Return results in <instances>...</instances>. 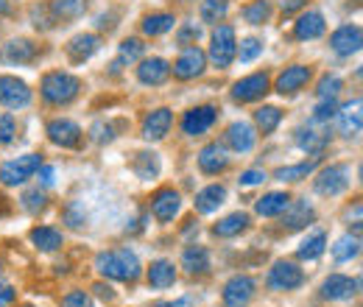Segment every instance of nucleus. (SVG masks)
I'll return each instance as SVG.
<instances>
[{"mask_svg":"<svg viewBox=\"0 0 363 307\" xmlns=\"http://www.w3.org/2000/svg\"><path fill=\"white\" fill-rule=\"evenodd\" d=\"M95 268L106 279L135 282L137 277H140V257H137L132 249H112V252H101L95 257Z\"/></svg>","mask_w":363,"mask_h":307,"instance_id":"nucleus-1","label":"nucleus"},{"mask_svg":"<svg viewBox=\"0 0 363 307\" xmlns=\"http://www.w3.org/2000/svg\"><path fill=\"white\" fill-rule=\"evenodd\" d=\"M43 98L53 106H67L70 101L79 98L82 92V82L73 76V73H65V70H53L43 79Z\"/></svg>","mask_w":363,"mask_h":307,"instance_id":"nucleus-2","label":"nucleus"},{"mask_svg":"<svg viewBox=\"0 0 363 307\" xmlns=\"http://www.w3.org/2000/svg\"><path fill=\"white\" fill-rule=\"evenodd\" d=\"M40 168H43V157H40V154L17 157V160H11V162H6V165L0 168V182L9 184V187H17V184H23L26 179H31Z\"/></svg>","mask_w":363,"mask_h":307,"instance_id":"nucleus-3","label":"nucleus"},{"mask_svg":"<svg viewBox=\"0 0 363 307\" xmlns=\"http://www.w3.org/2000/svg\"><path fill=\"white\" fill-rule=\"evenodd\" d=\"M238 53V43H235V28L232 26H218L213 31V45H210V59L216 67H229L235 62Z\"/></svg>","mask_w":363,"mask_h":307,"instance_id":"nucleus-4","label":"nucleus"},{"mask_svg":"<svg viewBox=\"0 0 363 307\" xmlns=\"http://www.w3.org/2000/svg\"><path fill=\"white\" fill-rule=\"evenodd\" d=\"M0 104L6 109H26L31 104V89L17 76H0Z\"/></svg>","mask_w":363,"mask_h":307,"instance_id":"nucleus-5","label":"nucleus"},{"mask_svg":"<svg viewBox=\"0 0 363 307\" xmlns=\"http://www.w3.org/2000/svg\"><path fill=\"white\" fill-rule=\"evenodd\" d=\"M255 291H257L255 277H246V274L232 277L224 285V307H246L255 299Z\"/></svg>","mask_w":363,"mask_h":307,"instance_id":"nucleus-6","label":"nucleus"},{"mask_svg":"<svg viewBox=\"0 0 363 307\" xmlns=\"http://www.w3.org/2000/svg\"><path fill=\"white\" fill-rule=\"evenodd\" d=\"M204 67H207V53H204L201 48L190 45V48L182 50V56L177 59L174 76H177L179 82H190V79H199V76L204 73Z\"/></svg>","mask_w":363,"mask_h":307,"instance_id":"nucleus-7","label":"nucleus"},{"mask_svg":"<svg viewBox=\"0 0 363 307\" xmlns=\"http://www.w3.org/2000/svg\"><path fill=\"white\" fill-rule=\"evenodd\" d=\"M266 282H269L272 291H294V288H299V285L305 282V274H302L299 265L288 263V260H279V263H274V268L269 271Z\"/></svg>","mask_w":363,"mask_h":307,"instance_id":"nucleus-8","label":"nucleus"},{"mask_svg":"<svg viewBox=\"0 0 363 307\" xmlns=\"http://www.w3.org/2000/svg\"><path fill=\"white\" fill-rule=\"evenodd\" d=\"M316 193L321 196H341L350 187V168L347 165H330L316 176Z\"/></svg>","mask_w":363,"mask_h":307,"instance_id":"nucleus-9","label":"nucleus"},{"mask_svg":"<svg viewBox=\"0 0 363 307\" xmlns=\"http://www.w3.org/2000/svg\"><path fill=\"white\" fill-rule=\"evenodd\" d=\"M216 121H218V109L216 106H196V109L184 112L182 132L187 134V137H199V134L210 132Z\"/></svg>","mask_w":363,"mask_h":307,"instance_id":"nucleus-10","label":"nucleus"},{"mask_svg":"<svg viewBox=\"0 0 363 307\" xmlns=\"http://www.w3.org/2000/svg\"><path fill=\"white\" fill-rule=\"evenodd\" d=\"M48 137H50V143H56L62 148H79L84 140V132L79 129V123H73L67 118H56L48 123Z\"/></svg>","mask_w":363,"mask_h":307,"instance_id":"nucleus-11","label":"nucleus"},{"mask_svg":"<svg viewBox=\"0 0 363 307\" xmlns=\"http://www.w3.org/2000/svg\"><path fill=\"white\" fill-rule=\"evenodd\" d=\"M358 288H361L358 279L344 277V274H333V277L324 279V285H321V296L330 299V302H347V299H352V296L358 294Z\"/></svg>","mask_w":363,"mask_h":307,"instance_id":"nucleus-12","label":"nucleus"},{"mask_svg":"<svg viewBox=\"0 0 363 307\" xmlns=\"http://www.w3.org/2000/svg\"><path fill=\"white\" fill-rule=\"evenodd\" d=\"M151 213L160 223H171L182 213V196L171 187L157 190V196L151 199Z\"/></svg>","mask_w":363,"mask_h":307,"instance_id":"nucleus-13","label":"nucleus"},{"mask_svg":"<svg viewBox=\"0 0 363 307\" xmlns=\"http://www.w3.org/2000/svg\"><path fill=\"white\" fill-rule=\"evenodd\" d=\"M361 45H363L361 26H352V23L335 28L333 37H330V48H333L338 56H352V53L361 50Z\"/></svg>","mask_w":363,"mask_h":307,"instance_id":"nucleus-14","label":"nucleus"},{"mask_svg":"<svg viewBox=\"0 0 363 307\" xmlns=\"http://www.w3.org/2000/svg\"><path fill=\"white\" fill-rule=\"evenodd\" d=\"M269 92V76L266 73H255V76H246L240 79L235 87H232V98L238 104H252L257 98H263Z\"/></svg>","mask_w":363,"mask_h":307,"instance_id":"nucleus-15","label":"nucleus"},{"mask_svg":"<svg viewBox=\"0 0 363 307\" xmlns=\"http://www.w3.org/2000/svg\"><path fill=\"white\" fill-rule=\"evenodd\" d=\"M168 76H171V65H168L165 59H160V56L143 59L140 67H137V79H140V84H145V87H160V84L168 82Z\"/></svg>","mask_w":363,"mask_h":307,"instance_id":"nucleus-16","label":"nucleus"},{"mask_svg":"<svg viewBox=\"0 0 363 307\" xmlns=\"http://www.w3.org/2000/svg\"><path fill=\"white\" fill-rule=\"evenodd\" d=\"M199 168L204 171L207 176H216V174H224L229 168V154L227 148L221 143H210L199 151Z\"/></svg>","mask_w":363,"mask_h":307,"instance_id":"nucleus-17","label":"nucleus"},{"mask_svg":"<svg viewBox=\"0 0 363 307\" xmlns=\"http://www.w3.org/2000/svg\"><path fill=\"white\" fill-rule=\"evenodd\" d=\"M171 126H174V112L171 109H154L143 121V137L148 143H157V140H162L165 134L171 132Z\"/></svg>","mask_w":363,"mask_h":307,"instance_id":"nucleus-18","label":"nucleus"},{"mask_svg":"<svg viewBox=\"0 0 363 307\" xmlns=\"http://www.w3.org/2000/svg\"><path fill=\"white\" fill-rule=\"evenodd\" d=\"M255 143H257V134L252 129V123H246V121H235L227 129V145L238 154H249L255 148Z\"/></svg>","mask_w":363,"mask_h":307,"instance_id":"nucleus-19","label":"nucleus"},{"mask_svg":"<svg viewBox=\"0 0 363 307\" xmlns=\"http://www.w3.org/2000/svg\"><path fill=\"white\" fill-rule=\"evenodd\" d=\"M311 67H305V65H291L279 79H277V92H282V95H294V92H299V89L308 87V82H311Z\"/></svg>","mask_w":363,"mask_h":307,"instance_id":"nucleus-20","label":"nucleus"},{"mask_svg":"<svg viewBox=\"0 0 363 307\" xmlns=\"http://www.w3.org/2000/svg\"><path fill=\"white\" fill-rule=\"evenodd\" d=\"M327 31V23H324V14L321 11H308L296 20L294 26V37L302 40V43H311V40H318L321 34Z\"/></svg>","mask_w":363,"mask_h":307,"instance_id":"nucleus-21","label":"nucleus"},{"mask_svg":"<svg viewBox=\"0 0 363 307\" xmlns=\"http://www.w3.org/2000/svg\"><path fill=\"white\" fill-rule=\"evenodd\" d=\"M313 218H316V210L308 201H296V204H288V210L282 213V226L288 232H296V229H305L308 223H313Z\"/></svg>","mask_w":363,"mask_h":307,"instance_id":"nucleus-22","label":"nucleus"},{"mask_svg":"<svg viewBox=\"0 0 363 307\" xmlns=\"http://www.w3.org/2000/svg\"><path fill=\"white\" fill-rule=\"evenodd\" d=\"M224 201H227V187L224 184H210V187L196 193V210L201 216H213L218 207H224Z\"/></svg>","mask_w":363,"mask_h":307,"instance_id":"nucleus-23","label":"nucleus"},{"mask_svg":"<svg viewBox=\"0 0 363 307\" xmlns=\"http://www.w3.org/2000/svg\"><path fill=\"white\" fill-rule=\"evenodd\" d=\"M98 48H101V37L98 34H79V37H73L70 43H67V56H70V62H87L90 56L98 53Z\"/></svg>","mask_w":363,"mask_h":307,"instance_id":"nucleus-24","label":"nucleus"},{"mask_svg":"<svg viewBox=\"0 0 363 307\" xmlns=\"http://www.w3.org/2000/svg\"><path fill=\"white\" fill-rule=\"evenodd\" d=\"M48 11H50L53 23H70L87 11V0H50Z\"/></svg>","mask_w":363,"mask_h":307,"instance_id":"nucleus-25","label":"nucleus"},{"mask_svg":"<svg viewBox=\"0 0 363 307\" xmlns=\"http://www.w3.org/2000/svg\"><path fill=\"white\" fill-rule=\"evenodd\" d=\"M37 53H40V48L31 43V40H26V37H17V40H11V43L3 48V59L6 62H14V65H28V62L37 59Z\"/></svg>","mask_w":363,"mask_h":307,"instance_id":"nucleus-26","label":"nucleus"},{"mask_svg":"<svg viewBox=\"0 0 363 307\" xmlns=\"http://www.w3.org/2000/svg\"><path fill=\"white\" fill-rule=\"evenodd\" d=\"M338 126L344 137H358L361 134V101H350L347 106H338Z\"/></svg>","mask_w":363,"mask_h":307,"instance_id":"nucleus-27","label":"nucleus"},{"mask_svg":"<svg viewBox=\"0 0 363 307\" xmlns=\"http://www.w3.org/2000/svg\"><path fill=\"white\" fill-rule=\"evenodd\" d=\"M288 204H291V196L282 193V190H274V193H266V196L255 204V210H257V216H263V218H277V216H282V213L288 210Z\"/></svg>","mask_w":363,"mask_h":307,"instance_id":"nucleus-28","label":"nucleus"},{"mask_svg":"<svg viewBox=\"0 0 363 307\" xmlns=\"http://www.w3.org/2000/svg\"><path fill=\"white\" fill-rule=\"evenodd\" d=\"M177 282V268L171 260H154L148 268V285L157 288V291H165Z\"/></svg>","mask_w":363,"mask_h":307,"instance_id":"nucleus-29","label":"nucleus"},{"mask_svg":"<svg viewBox=\"0 0 363 307\" xmlns=\"http://www.w3.org/2000/svg\"><path fill=\"white\" fill-rule=\"evenodd\" d=\"M182 268L187 274H207L213 265H210V252L204 246H187L182 252Z\"/></svg>","mask_w":363,"mask_h":307,"instance_id":"nucleus-30","label":"nucleus"},{"mask_svg":"<svg viewBox=\"0 0 363 307\" xmlns=\"http://www.w3.org/2000/svg\"><path fill=\"white\" fill-rule=\"evenodd\" d=\"M177 26V17L168 11H157V14H145L143 17V34L145 37H162Z\"/></svg>","mask_w":363,"mask_h":307,"instance_id":"nucleus-31","label":"nucleus"},{"mask_svg":"<svg viewBox=\"0 0 363 307\" xmlns=\"http://www.w3.org/2000/svg\"><path fill=\"white\" fill-rule=\"evenodd\" d=\"M132 171H135L140 179H145V182L157 179V176H160V157H157L154 151H140L135 157V162H132Z\"/></svg>","mask_w":363,"mask_h":307,"instance_id":"nucleus-32","label":"nucleus"},{"mask_svg":"<svg viewBox=\"0 0 363 307\" xmlns=\"http://www.w3.org/2000/svg\"><path fill=\"white\" fill-rule=\"evenodd\" d=\"M327 249V235L321 229H313L302 243H299V257L302 260H318Z\"/></svg>","mask_w":363,"mask_h":307,"instance_id":"nucleus-33","label":"nucleus"},{"mask_svg":"<svg viewBox=\"0 0 363 307\" xmlns=\"http://www.w3.org/2000/svg\"><path fill=\"white\" fill-rule=\"evenodd\" d=\"M143 50H145V45L140 43V40H123L121 43V48H118V59L112 62V73H121V67L123 65H132V62H137L140 56H143Z\"/></svg>","mask_w":363,"mask_h":307,"instance_id":"nucleus-34","label":"nucleus"},{"mask_svg":"<svg viewBox=\"0 0 363 307\" xmlns=\"http://www.w3.org/2000/svg\"><path fill=\"white\" fill-rule=\"evenodd\" d=\"M330 137L327 134L316 132V129H299L296 132V145L305 151V154H321L327 148Z\"/></svg>","mask_w":363,"mask_h":307,"instance_id":"nucleus-35","label":"nucleus"},{"mask_svg":"<svg viewBox=\"0 0 363 307\" xmlns=\"http://www.w3.org/2000/svg\"><path fill=\"white\" fill-rule=\"evenodd\" d=\"M246 226H249V216H246V213H232V216H227V218L218 221V223L213 226V235H216V238H235V235H240Z\"/></svg>","mask_w":363,"mask_h":307,"instance_id":"nucleus-36","label":"nucleus"},{"mask_svg":"<svg viewBox=\"0 0 363 307\" xmlns=\"http://www.w3.org/2000/svg\"><path fill=\"white\" fill-rule=\"evenodd\" d=\"M31 243L40 249V252H56L62 246V232L53 229V226H37L31 232Z\"/></svg>","mask_w":363,"mask_h":307,"instance_id":"nucleus-37","label":"nucleus"},{"mask_svg":"<svg viewBox=\"0 0 363 307\" xmlns=\"http://www.w3.org/2000/svg\"><path fill=\"white\" fill-rule=\"evenodd\" d=\"M240 17H243L249 26H263V23H269V17H272V3H269V0H252V3H246V6L240 9Z\"/></svg>","mask_w":363,"mask_h":307,"instance_id":"nucleus-38","label":"nucleus"},{"mask_svg":"<svg viewBox=\"0 0 363 307\" xmlns=\"http://www.w3.org/2000/svg\"><path fill=\"white\" fill-rule=\"evenodd\" d=\"M361 255V238L358 235H344L335 246H333V257L338 260V263H350V260H355Z\"/></svg>","mask_w":363,"mask_h":307,"instance_id":"nucleus-39","label":"nucleus"},{"mask_svg":"<svg viewBox=\"0 0 363 307\" xmlns=\"http://www.w3.org/2000/svg\"><path fill=\"white\" fill-rule=\"evenodd\" d=\"M318 168V160H308V162H299V165H291V168H279L277 171V179L279 182H302L313 174Z\"/></svg>","mask_w":363,"mask_h":307,"instance_id":"nucleus-40","label":"nucleus"},{"mask_svg":"<svg viewBox=\"0 0 363 307\" xmlns=\"http://www.w3.org/2000/svg\"><path fill=\"white\" fill-rule=\"evenodd\" d=\"M229 3L227 0H201V23H221L227 17Z\"/></svg>","mask_w":363,"mask_h":307,"instance_id":"nucleus-41","label":"nucleus"},{"mask_svg":"<svg viewBox=\"0 0 363 307\" xmlns=\"http://www.w3.org/2000/svg\"><path fill=\"white\" fill-rule=\"evenodd\" d=\"M20 207L26 210V213H31V216H37V213H43L48 207V199L45 193L37 187V190H26L23 196H20Z\"/></svg>","mask_w":363,"mask_h":307,"instance_id":"nucleus-42","label":"nucleus"},{"mask_svg":"<svg viewBox=\"0 0 363 307\" xmlns=\"http://www.w3.org/2000/svg\"><path fill=\"white\" fill-rule=\"evenodd\" d=\"M255 121H257L260 132H263V134H272L274 129L279 126V121H282V112H279L277 106H263V109H257Z\"/></svg>","mask_w":363,"mask_h":307,"instance_id":"nucleus-43","label":"nucleus"},{"mask_svg":"<svg viewBox=\"0 0 363 307\" xmlns=\"http://www.w3.org/2000/svg\"><path fill=\"white\" fill-rule=\"evenodd\" d=\"M260 53H263V43H260V40H255V37H249V40H243V43H240V50L235 53V59H240L243 65H249V62H255Z\"/></svg>","mask_w":363,"mask_h":307,"instance_id":"nucleus-44","label":"nucleus"},{"mask_svg":"<svg viewBox=\"0 0 363 307\" xmlns=\"http://www.w3.org/2000/svg\"><path fill=\"white\" fill-rule=\"evenodd\" d=\"M335 115H338V101L335 98H324L316 106V112H313V123H327Z\"/></svg>","mask_w":363,"mask_h":307,"instance_id":"nucleus-45","label":"nucleus"},{"mask_svg":"<svg viewBox=\"0 0 363 307\" xmlns=\"http://www.w3.org/2000/svg\"><path fill=\"white\" fill-rule=\"evenodd\" d=\"M341 87H344V82L338 79V76H324L321 82H318V89L316 95L324 101V98H335L338 92H341Z\"/></svg>","mask_w":363,"mask_h":307,"instance_id":"nucleus-46","label":"nucleus"},{"mask_svg":"<svg viewBox=\"0 0 363 307\" xmlns=\"http://www.w3.org/2000/svg\"><path fill=\"white\" fill-rule=\"evenodd\" d=\"M201 40V26H196V23H187V26H182L179 34H177V43L182 48H190V45H196Z\"/></svg>","mask_w":363,"mask_h":307,"instance_id":"nucleus-47","label":"nucleus"},{"mask_svg":"<svg viewBox=\"0 0 363 307\" xmlns=\"http://www.w3.org/2000/svg\"><path fill=\"white\" fill-rule=\"evenodd\" d=\"M65 221H67L73 229H82L84 221H87V213H84V207H82L79 201H70V204L65 207Z\"/></svg>","mask_w":363,"mask_h":307,"instance_id":"nucleus-48","label":"nucleus"},{"mask_svg":"<svg viewBox=\"0 0 363 307\" xmlns=\"http://www.w3.org/2000/svg\"><path fill=\"white\" fill-rule=\"evenodd\" d=\"M14 134H17V121H14V115H11V112H3V115H0V143L9 145V143L14 140Z\"/></svg>","mask_w":363,"mask_h":307,"instance_id":"nucleus-49","label":"nucleus"},{"mask_svg":"<svg viewBox=\"0 0 363 307\" xmlns=\"http://www.w3.org/2000/svg\"><path fill=\"white\" fill-rule=\"evenodd\" d=\"M62 307H95V302H92V296L87 291H70L62 299Z\"/></svg>","mask_w":363,"mask_h":307,"instance_id":"nucleus-50","label":"nucleus"},{"mask_svg":"<svg viewBox=\"0 0 363 307\" xmlns=\"http://www.w3.org/2000/svg\"><path fill=\"white\" fill-rule=\"evenodd\" d=\"M90 134H92V140H95V143H112V140H115V129H112V123H95Z\"/></svg>","mask_w":363,"mask_h":307,"instance_id":"nucleus-51","label":"nucleus"},{"mask_svg":"<svg viewBox=\"0 0 363 307\" xmlns=\"http://www.w3.org/2000/svg\"><path fill=\"white\" fill-rule=\"evenodd\" d=\"M263 182H266V171H257V168H252V171H246L240 176L243 187H255V184H263Z\"/></svg>","mask_w":363,"mask_h":307,"instance_id":"nucleus-52","label":"nucleus"},{"mask_svg":"<svg viewBox=\"0 0 363 307\" xmlns=\"http://www.w3.org/2000/svg\"><path fill=\"white\" fill-rule=\"evenodd\" d=\"M279 6H282V14H285V17H291V14H296L299 9H305V6H308V0H279Z\"/></svg>","mask_w":363,"mask_h":307,"instance_id":"nucleus-53","label":"nucleus"},{"mask_svg":"<svg viewBox=\"0 0 363 307\" xmlns=\"http://www.w3.org/2000/svg\"><path fill=\"white\" fill-rule=\"evenodd\" d=\"M14 299H17V291H14L11 285H3V282H0V307H11Z\"/></svg>","mask_w":363,"mask_h":307,"instance_id":"nucleus-54","label":"nucleus"},{"mask_svg":"<svg viewBox=\"0 0 363 307\" xmlns=\"http://www.w3.org/2000/svg\"><path fill=\"white\" fill-rule=\"evenodd\" d=\"M37 174H40V184H43V187H53V182H56V171H53L50 165H43Z\"/></svg>","mask_w":363,"mask_h":307,"instance_id":"nucleus-55","label":"nucleus"},{"mask_svg":"<svg viewBox=\"0 0 363 307\" xmlns=\"http://www.w3.org/2000/svg\"><path fill=\"white\" fill-rule=\"evenodd\" d=\"M92 291H95V294H98L101 299H106V302H112V299H115V291H112L109 285H104V282H98V285H95Z\"/></svg>","mask_w":363,"mask_h":307,"instance_id":"nucleus-56","label":"nucleus"},{"mask_svg":"<svg viewBox=\"0 0 363 307\" xmlns=\"http://www.w3.org/2000/svg\"><path fill=\"white\" fill-rule=\"evenodd\" d=\"M154 307H193V299L190 296H182L177 302H154Z\"/></svg>","mask_w":363,"mask_h":307,"instance_id":"nucleus-57","label":"nucleus"},{"mask_svg":"<svg viewBox=\"0 0 363 307\" xmlns=\"http://www.w3.org/2000/svg\"><path fill=\"white\" fill-rule=\"evenodd\" d=\"M11 11V6H9V0H0V14H9Z\"/></svg>","mask_w":363,"mask_h":307,"instance_id":"nucleus-58","label":"nucleus"},{"mask_svg":"<svg viewBox=\"0 0 363 307\" xmlns=\"http://www.w3.org/2000/svg\"><path fill=\"white\" fill-rule=\"evenodd\" d=\"M0 274H3V263H0Z\"/></svg>","mask_w":363,"mask_h":307,"instance_id":"nucleus-59","label":"nucleus"}]
</instances>
